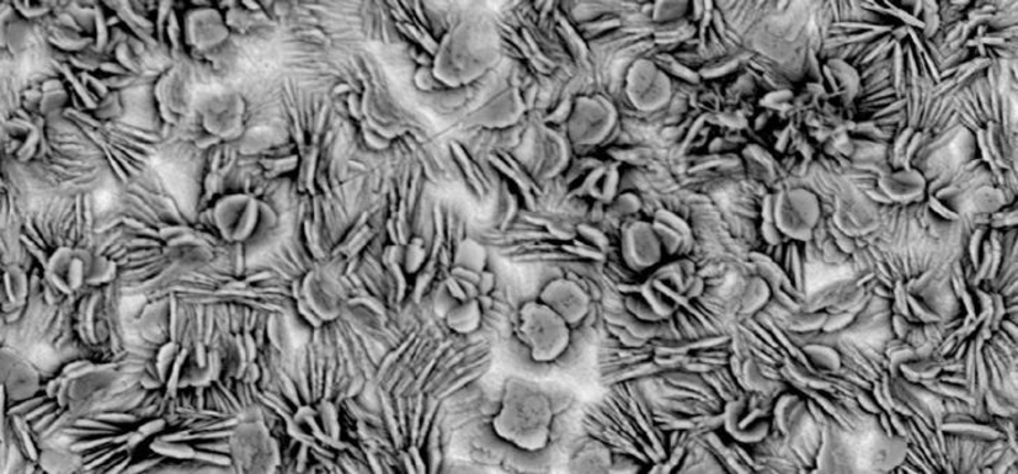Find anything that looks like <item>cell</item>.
<instances>
[{
	"label": "cell",
	"instance_id": "1",
	"mask_svg": "<svg viewBox=\"0 0 1018 474\" xmlns=\"http://www.w3.org/2000/svg\"><path fill=\"white\" fill-rule=\"evenodd\" d=\"M554 410L550 398L535 381L506 378L500 409L493 419L501 440L526 452L545 450L552 439Z\"/></svg>",
	"mask_w": 1018,
	"mask_h": 474
},
{
	"label": "cell",
	"instance_id": "2",
	"mask_svg": "<svg viewBox=\"0 0 1018 474\" xmlns=\"http://www.w3.org/2000/svg\"><path fill=\"white\" fill-rule=\"evenodd\" d=\"M500 57L497 30L484 19H468L442 36L435 52L434 77L444 87H462L476 82Z\"/></svg>",
	"mask_w": 1018,
	"mask_h": 474
},
{
	"label": "cell",
	"instance_id": "3",
	"mask_svg": "<svg viewBox=\"0 0 1018 474\" xmlns=\"http://www.w3.org/2000/svg\"><path fill=\"white\" fill-rule=\"evenodd\" d=\"M571 325L541 301L526 302L518 314V337L536 364L562 358L571 344Z\"/></svg>",
	"mask_w": 1018,
	"mask_h": 474
},
{
	"label": "cell",
	"instance_id": "4",
	"mask_svg": "<svg viewBox=\"0 0 1018 474\" xmlns=\"http://www.w3.org/2000/svg\"><path fill=\"white\" fill-rule=\"evenodd\" d=\"M298 313L314 328L334 323L343 313V291L337 278L327 270H312L295 285Z\"/></svg>",
	"mask_w": 1018,
	"mask_h": 474
},
{
	"label": "cell",
	"instance_id": "5",
	"mask_svg": "<svg viewBox=\"0 0 1018 474\" xmlns=\"http://www.w3.org/2000/svg\"><path fill=\"white\" fill-rule=\"evenodd\" d=\"M234 461L244 473H273L280 466V450L261 420L239 425L233 435Z\"/></svg>",
	"mask_w": 1018,
	"mask_h": 474
},
{
	"label": "cell",
	"instance_id": "6",
	"mask_svg": "<svg viewBox=\"0 0 1018 474\" xmlns=\"http://www.w3.org/2000/svg\"><path fill=\"white\" fill-rule=\"evenodd\" d=\"M617 117L616 106L601 95L580 97L569 117V137L579 146H596L611 135Z\"/></svg>",
	"mask_w": 1018,
	"mask_h": 474
},
{
	"label": "cell",
	"instance_id": "7",
	"mask_svg": "<svg viewBox=\"0 0 1018 474\" xmlns=\"http://www.w3.org/2000/svg\"><path fill=\"white\" fill-rule=\"evenodd\" d=\"M264 212L265 206L253 196L223 197L216 207L218 231L228 242H246L259 231Z\"/></svg>",
	"mask_w": 1018,
	"mask_h": 474
},
{
	"label": "cell",
	"instance_id": "8",
	"mask_svg": "<svg viewBox=\"0 0 1018 474\" xmlns=\"http://www.w3.org/2000/svg\"><path fill=\"white\" fill-rule=\"evenodd\" d=\"M627 97L637 109L654 112L664 108L673 97V84L653 62L638 61L627 74Z\"/></svg>",
	"mask_w": 1018,
	"mask_h": 474
},
{
	"label": "cell",
	"instance_id": "9",
	"mask_svg": "<svg viewBox=\"0 0 1018 474\" xmlns=\"http://www.w3.org/2000/svg\"><path fill=\"white\" fill-rule=\"evenodd\" d=\"M246 112V101L239 93L211 95L200 106L201 125L208 135L231 141L242 136Z\"/></svg>",
	"mask_w": 1018,
	"mask_h": 474
},
{
	"label": "cell",
	"instance_id": "10",
	"mask_svg": "<svg viewBox=\"0 0 1018 474\" xmlns=\"http://www.w3.org/2000/svg\"><path fill=\"white\" fill-rule=\"evenodd\" d=\"M621 254L623 263L636 273H643L662 263L664 249L654 231L653 223L647 221L627 223L621 234Z\"/></svg>",
	"mask_w": 1018,
	"mask_h": 474
},
{
	"label": "cell",
	"instance_id": "11",
	"mask_svg": "<svg viewBox=\"0 0 1018 474\" xmlns=\"http://www.w3.org/2000/svg\"><path fill=\"white\" fill-rule=\"evenodd\" d=\"M538 301L562 316L571 327L584 322L590 310V297L578 282L554 280L543 287Z\"/></svg>",
	"mask_w": 1018,
	"mask_h": 474
},
{
	"label": "cell",
	"instance_id": "12",
	"mask_svg": "<svg viewBox=\"0 0 1018 474\" xmlns=\"http://www.w3.org/2000/svg\"><path fill=\"white\" fill-rule=\"evenodd\" d=\"M229 27L218 10L200 8L190 10L185 19V39L196 50L207 52L221 46L229 39Z\"/></svg>",
	"mask_w": 1018,
	"mask_h": 474
},
{
	"label": "cell",
	"instance_id": "13",
	"mask_svg": "<svg viewBox=\"0 0 1018 474\" xmlns=\"http://www.w3.org/2000/svg\"><path fill=\"white\" fill-rule=\"evenodd\" d=\"M94 255L76 250L61 249L53 254L48 265V275L59 289L71 293L83 284H90Z\"/></svg>",
	"mask_w": 1018,
	"mask_h": 474
},
{
	"label": "cell",
	"instance_id": "14",
	"mask_svg": "<svg viewBox=\"0 0 1018 474\" xmlns=\"http://www.w3.org/2000/svg\"><path fill=\"white\" fill-rule=\"evenodd\" d=\"M760 409H751L748 401L741 398L727 403L724 410V425L734 440L755 444L765 439L770 430V423L765 419Z\"/></svg>",
	"mask_w": 1018,
	"mask_h": 474
},
{
	"label": "cell",
	"instance_id": "15",
	"mask_svg": "<svg viewBox=\"0 0 1018 474\" xmlns=\"http://www.w3.org/2000/svg\"><path fill=\"white\" fill-rule=\"evenodd\" d=\"M524 112L525 105L518 89L508 88L474 112L471 122L486 129H504L515 125Z\"/></svg>",
	"mask_w": 1018,
	"mask_h": 474
},
{
	"label": "cell",
	"instance_id": "16",
	"mask_svg": "<svg viewBox=\"0 0 1018 474\" xmlns=\"http://www.w3.org/2000/svg\"><path fill=\"white\" fill-rule=\"evenodd\" d=\"M156 98L165 120L176 124L188 114L191 94L188 80L178 71H169L159 80Z\"/></svg>",
	"mask_w": 1018,
	"mask_h": 474
},
{
	"label": "cell",
	"instance_id": "17",
	"mask_svg": "<svg viewBox=\"0 0 1018 474\" xmlns=\"http://www.w3.org/2000/svg\"><path fill=\"white\" fill-rule=\"evenodd\" d=\"M447 327L458 335H471L481 328L483 310L477 297L456 301L444 314Z\"/></svg>",
	"mask_w": 1018,
	"mask_h": 474
},
{
	"label": "cell",
	"instance_id": "18",
	"mask_svg": "<svg viewBox=\"0 0 1018 474\" xmlns=\"http://www.w3.org/2000/svg\"><path fill=\"white\" fill-rule=\"evenodd\" d=\"M612 468V454L609 446L599 441H590L574 455L569 471L573 473H607Z\"/></svg>",
	"mask_w": 1018,
	"mask_h": 474
},
{
	"label": "cell",
	"instance_id": "19",
	"mask_svg": "<svg viewBox=\"0 0 1018 474\" xmlns=\"http://www.w3.org/2000/svg\"><path fill=\"white\" fill-rule=\"evenodd\" d=\"M653 228L663 244V249L668 250L669 254L682 253V250L688 246L692 238L686 223L674 214H670V212H665L663 215L660 214L659 218L655 217Z\"/></svg>",
	"mask_w": 1018,
	"mask_h": 474
},
{
	"label": "cell",
	"instance_id": "20",
	"mask_svg": "<svg viewBox=\"0 0 1018 474\" xmlns=\"http://www.w3.org/2000/svg\"><path fill=\"white\" fill-rule=\"evenodd\" d=\"M307 412L311 418H305V423L312 425L314 434L317 433L328 442L340 440L343 429H340L339 412L335 403L324 399L317 403L316 408H307Z\"/></svg>",
	"mask_w": 1018,
	"mask_h": 474
},
{
	"label": "cell",
	"instance_id": "21",
	"mask_svg": "<svg viewBox=\"0 0 1018 474\" xmlns=\"http://www.w3.org/2000/svg\"><path fill=\"white\" fill-rule=\"evenodd\" d=\"M387 255L393 265L403 271V274L414 275L422 270L428 259V250H426L423 239L413 238L403 246L389 247Z\"/></svg>",
	"mask_w": 1018,
	"mask_h": 474
},
{
	"label": "cell",
	"instance_id": "22",
	"mask_svg": "<svg viewBox=\"0 0 1018 474\" xmlns=\"http://www.w3.org/2000/svg\"><path fill=\"white\" fill-rule=\"evenodd\" d=\"M489 254L483 244L473 241V239H463L458 244L452 268L469 271V273L482 274L486 271Z\"/></svg>",
	"mask_w": 1018,
	"mask_h": 474
},
{
	"label": "cell",
	"instance_id": "23",
	"mask_svg": "<svg viewBox=\"0 0 1018 474\" xmlns=\"http://www.w3.org/2000/svg\"><path fill=\"white\" fill-rule=\"evenodd\" d=\"M688 9H690L688 2H658L653 10V19L658 23H668V21L681 19Z\"/></svg>",
	"mask_w": 1018,
	"mask_h": 474
},
{
	"label": "cell",
	"instance_id": "24",
	"mask_svg": "<svg viewBox=\"0 0 1018 474\" xmlns=\"http://www.w3.org/2000/svg\"><path fill=\"white\" fill-rule=\"evenodd\" d=\"M898 422H900L899 414H898V413H892V422H890V423H892V425H893V424H894V425H899ZM895 430H898L899 433H900V430H902V436H903V439H904L905 435L909 434L907 424H905V425L902 424V429L895 428Z\"/></svg>",
	"mask_w": 1018,
	"mask_h": 474
}]
</instances>
